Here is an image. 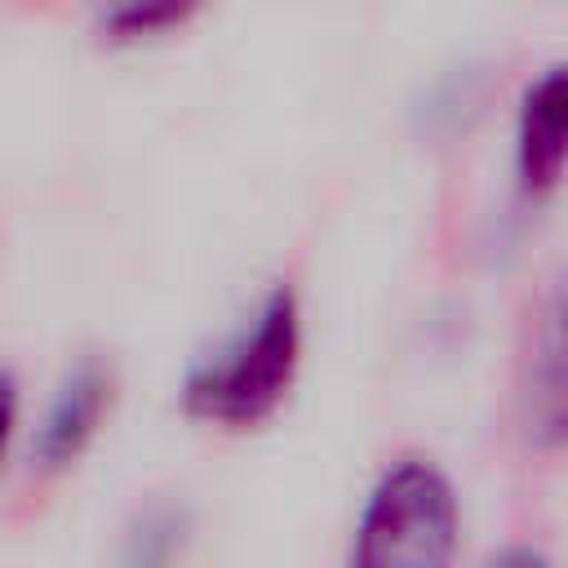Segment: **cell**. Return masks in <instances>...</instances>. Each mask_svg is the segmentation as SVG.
<instances>
[{"mask_svg": "<svg viewBox=\"0 0 568 568\" xmlns=\"http://www.w3.org/2000/svg\"><path fill=\"white\" fill-rule=\"evenodd\" d=\"M302 368V306L288 284H275L253 324L182 382V413L222 430L262 426L293 390Z\"/></svg>", "mask_w": 568, "mask_h": 568, "instance_id": "obj_1", "label": "cell"}, {"mask_svg": "<svg viewBox=\"0 0 568 568\" xmlns=\"http://www.w3.org/2000/svg\"><path fill=\"white\" fill-rule=\"evenodd\" d=\"M462 506L448 475L426 457H399L373 484L351 564L359 568H439L457 555Z\"/></svg>", "mask_w": 568, "mask_h": 568, "instance_id": "obj_2", "label": "cell"}, {"mask_svg": "<svg viewBox=\"0 0 568 568\" xmlns=\"http://www.w3.org/2000/svg\"><path fill=\"white\" fill-rule=\"evenodd\" d=\"M568 173V62L541 71L515 115V178L524 195H550Z\"/></svg>", "mask_w": 568, "mask_h": 568, "instance_id": "obj_3", "label": "cell"}, {"mask_svg": "<svg viewBox=\"0 0 568 568\" xmlns=\"http://www.w3.org/2000/svg\"><path fill=\"white\" fill-rule=\"evenodd\" d=\"M106 408H111V373L98 364H84L53 399V408L40 426V439H36V462L44 470L71 466L98 435Z\"/></svg>", "mask_w": 568, "mask_h": 568, "instance_id": "obj_4", "label": "cell"}, {"mask_svg": "<svg viewBox=\"0 0 568 568\" xmlns=\"http://www.w3.org/2000/svg\"><path fill=\"white\" fill-rule=\"evenodd\" d=\"M204 9V0H120L106 22L102 36L111 44H138V40H155L164 31L186 27L195 13Z\"/></svg>", "mask_w": 568, "mask_h": 568, "instance_id": "obj_5", "label": "cell"}, {"mask_svg": "<svg viewBox=\"0 0 568 568\" xmlns=\"http://www.w3.org/2000/svg\"><path fill=\"white\" fill-rule=\"evenodd\" d=\"M13 426H18V377L9 368H0V466H4V453L13 439Z\"/></svg>", "mask_w": 568, "mask_h": 568, "instance_id": "obj_6", "label": "cell"}]
</instances>
